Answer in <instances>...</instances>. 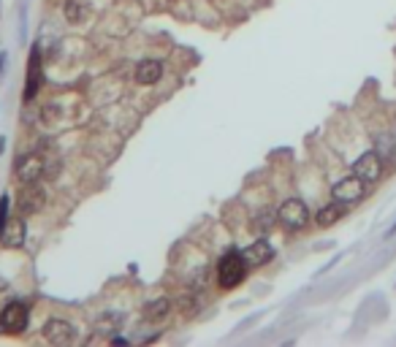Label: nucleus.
<instances>
[{
    "mask_svg": "<svg viewBox=\"0 0 396 347\" xmlns=\"http://www.w3.org/2000/svg\"><path fill=\"white\" fill-rule=\"evenodd\" d=\"M25 233H27V225H25L22 217H8L6 225L0 228V245H3V247H8V249L22 247Z\"/></svg>",
    "mask_w": 396,
    "mask_h": 347,
    "instance_id": "nucleus-8",
    "label": "nucleus"
},
{
    "mask_svg": "<svg viewBox=\"0 0 396 347\" xmlns=\"http://www.w3.org/2000/svg\"><path fill=\"white\" fill-rule=\"evenodd\" d=\"M247 261H245V255L239 252V249H231V252H225L223 258L218 261V282H220V288L223 291H231V288H236L245 277H247Z\"/></svg>",
    "mask_w": 396,
    "mask_h": 347,
    "instance_id": "nucleus-1",
    "label": "nucleus"
},
{
    "mask_svg": "<svg viewBox=\"0 0 396 347\" xmlns=\"http://www.w3.org/2000/svg\"><path fill=\"white\" fill-rule=\"evenodd\" d=\"M114 323H120V315H103L98 321V328L100 331H114V328H117Z\"/></svg>",
    "mask_w": 396,
    "mask_h": 347,
    "instance_id": "nucleus-18",
    "label": "nucleus"
},
{
    "mask_svg": "<svg viewBox=\"0 0 396 347\" xmlns=\"http://www.w3.org/2000/svg\"><path fill=\"white\" fill-rule=\"evenodd\" d=\"M242 255H245L247 266H264V263H269L274 258V247L266 239H255L250 247L242 249Z\"/></svg>",
    "mask_w": 396,
    "mask_h": 347,
    "instance_id": "nucleus-10",
    "label": "nucleus"
},
{
    "mask_svg": "<svg viewBox=\"0 0 396 347\" xmlns=\"http://www.w3.org/2000/svg\"><path fill=\"white\" fill-rule=\"evenodd\" d=\"M44 82V74H41V49L33 47L30 52V63H27V82H25V100H33L38 87Z\"/></svg>",
    "mask_w": 396,
    "mask_h": 347,
    "instance_id": "nucleus-9",
    "label": "nucleus"
},
{
    "mask_svg": "<svg viewBox=\"0 0 396 347\" xmlns=\"http://www.w3.org/2000/svg\"><path fill=\"white\" fill-rule=\"evenodd\" d=\"M74 337H76L74 323L60 321V318H52V321L44 323V339L50 345H68V342H74Z\"/></svg>",
    "mask_w": 396,
    "mask_h": 347,
    "instance_id": "nucleus-6",
    "label": "nucleus"
},
{
    "mask_svg": "<svg viewBox=\"0 0 396 347\" xmlns=\"http://www.w3.org/2000/svg\"><path fill=\"white\" fill-rule=\"evenodd\" d=\"M277 223H280V220H277V212L269 209V206H264V209H258L255 217H252V231H255V233H269Z\"/></svg>",
    "mask_w": 396,
    "mask_h": 347,
    "instance_id": "nucleus-14",
    "label": "nucleus"
},
{
    "mask_svg": "<svg viewBox=\"0 0 396 347\" xmlns=\"http://www.w3.org/2000/svg\"><path fill=\"white\" fill-rule=\"evenodd\" d=\"M353 174L361 176L364 182H377L380 174H383V157L372 149V152H364L356 163H353Z\"/></svg>",
    "mask_w": 396,
    "mask_h": 347,
    "instance_id": "nucleus-7",
    "label": "nucleus"
},
{
    "mask_svg": "<svg viewBox=\"0 0 396 347\" xmlns=\"http://www.w3.org/2000/svg\"><path fill=\"white\" fill-rule=\"evenodd\" d=\"M6 220H8V199L3 196V199H0V228L6 225Z\"/></svg>",
    "mask_w": 396,
    "mask_h": 347,
    "instance_id": "nucleus-19",
    "label": "nucleus"
},
{
    "mask_svg": "<svg viewBox=\"0 0 396 347\" xmlns=\"http://www.w3.org/2000/svg\"><path fill=\"white\" fill-rule=\"evenodd\" d=\"M374 152H377L380 157H391L396 152V141L388 133H377V136H374Z\"/></svg>",
    "mask_w": 396,
    "mask_h": 347,
    "instance_id": "nucleus-17",
    "label": "nucleus"
},
{
    "mask_svg": "<svg viewBox=\"0 0 396 347\" xmlns=\"http://www.w3.org/2000/svg\"><path fill=\"white\" fill-rule=\"evenodd\" d=\"M345 212H347V203H342V201H334V203H328V206L318 209L315 223L321 225V228H328V225L340 223V220L345 217Z\"/></svg>",
    "mask_w": 396,
    "mask_h": 347,
    "instance_id": "nucleus-11",
    "label": "nucleus"
},
{
    "mask_svg": "<svg viewBox=\"0 0 396 347\" xmlns=\"http://www.w3.org/2000/svg\"><path fill=\"white\" fill-rule=\"evenodd\" d=\"M90 14V6H87V0H68L66 3V17H68V22H82L84 17Z\"/></svg>",
    "mask_w": 396,
    "mask_h": 347,
    "instance_id": "nucleus-16",
    "label": "nucleus"
},
{
    "mask_svg": "<svg viewBox=\"0 0 396 347\" xmlns=\"http://www.w3.org/2000/svg\"><path fill=\"white\" fill-rule=\"evenodd\" d=\"M27 323H30V312H27V307L22 301H11V304L3 307V312H0V328L6 334H22L27 328Z\"/></svg>",
    "mask_w": 396,
    "mask_h": 347,
    "instance_id": "nucleus-3",
    "label": "nucleus"
},
{
    "mask_svg": "<svg viewBox=\"0 0 396 347\" xmlns=\"http://www.w3.org/2000/svg\"><path fill=\"white\" fill-rule=\"evenodd\" d=\"M47 171V160L38 155V152H30L25 155L20 163H17V179L20 185H36Z\"/></svg>",
    "mask_w": 396,
    "mask_h": 347,
    "instance_id": "nucleus-5",
    "label": "nucleus"
},
{
    "mask_svg": "<svg viewBox=\"0 0 396 347\" xmlns=\"http://www.w3.org/2000/svg\"><path fill=\"white\" fill-rule=\"evenodd\" d=\"M25 187L27 190L20 196V212L22 215H33V212H38L44 206V193L36 185H25Z\"/></svg>",
    "mask_w": 396,
    "mask_h": 347,
    "instance_id": "nucleus-13",
    "label": "nucleus"
},
{
    "mask_svg": "<svg viewBox=\"0 0 396 347\" xmlns=\"http://www.w3.org/2000/svg\"><path fill=\"white\" fill-rule=\"evenodd\" d=\"M163 76V63L160 60H142L136 65V82L139 84H155Z\"/></svg>",
    "mask_w": 396,
    "mask_h": 347,
    "instance_id": "nucleus-12",
    "label": "nucleus"
},
{
    "mask_svg": "<svg viewBox=\"0 0 396 347\" xmlns=\"http://www.w3.org/2000/svg\"><path fill=\"white\" fill-rule=\"evenodd\" d=\"M364 193H367V182H364L361 176H356V174H350V176H345V179H340V182L331 187L334 201H342V203H347V206L364 199Z\"/></svg>",
    "mask_w": 396,
    "mask_h": 347,
    "instance_id": "nucleus-4",
    "label": "nucleus"
},
{
    "mask_svg": "<svg viewBox=\"0 0 396 347\" xmlns=\"http://www.w3.org/2000/svg\"><path fill=\"white\" fill-rule=\"evenodd\" d=\"M169 312H172V301L169 298H155V301H149L147 307H144V318L152 323L163 321Z\"/></svg>",
    "mask_w": 396,
    "mask_h": 347,
    "instance_id": "nucleus-15",
    "label": "nucleus"
},
{
    "mask_svg": "<svg viewBox=\"0 0 396 347\" xmlns=\"http://www.w3.org/2000/svg\"><path fill=\"white\" fill-rule=\"evenodd\" d=\"M277 220L285 231H301L304 225L310 223V209L307 203L298 199H288L280 209H277Z\"/></svg>",
    "mask_w": 396,
    "mask_h": 347,
    "instance_id": "nucleus-2",
    "label": "nucleus"
}]
</instances>
